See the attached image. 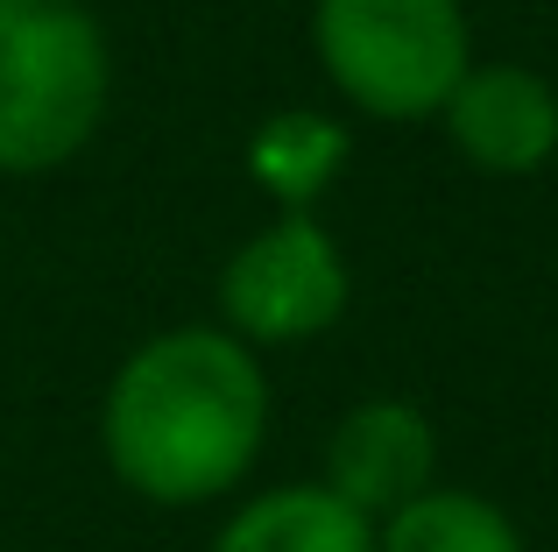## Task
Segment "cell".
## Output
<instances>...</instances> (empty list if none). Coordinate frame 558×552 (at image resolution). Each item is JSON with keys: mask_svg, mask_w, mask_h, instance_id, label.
Instances as JSON below:
<instances>
[{"mask_svg": "<svg viewBox=\"0 0 558 552\" xmlns=\"http://www.w3.org/2000/svg\"><path fill=\"white\" fill-rule=\"evenodd\" d=\"M205 552H375V517H361L312 475L241 496Z\"/></svg>", "mask_w": 558, "mask_h": 552, "instance_id": "cell-8", "label": "cell"}, {"mask_svg": "<svg viewBox=\"0 0 558 552\" xmlns=\"http://www.w3.org/2000/svg\"><path fill=\"white\" fill-rule=\"evenodd\" d=\"M269 369L227 326H170L128 347L99 397V460L156 511H205L269 446Z\"/></svg>", "mask_w": 558, "mask_h": 552, "instance_id": "cell-1", "label": "cell"}, {"mask_svg": "<svg viewBox=\"0 0 558 552\" xmlns=\"http://www.w3.org/2000/svg\"><path fill=\"white\" fill-rule=\"evenodd\" d=\"M438 128L474 178H537L558 156V85L517 57H474L438 107Z\"/></svg>", "mask_w": 558, "mask_h": 552, "instance_id": "cell-5", "label": "cell"}, {"mask_svg": "<svg viewBox=\"0 0 558 552\" xmlns=\"http://www.w3.org/2000/svg\"><path fill=\"white\" fill-rule=\"evenodd\" d=\"M375 552H531L523 525L495 496L460 482H432L375 525Z\"/></svg>", "mask_w": 558, "mask_h": 552, "instance_id": "cell-9", "label": "cell"}, {"mask_svg": "<svg viewBox=\"0 0 558 552\" xmlns=\"http://www.w3.org/2000/svg\"><path fill=\"white\" fill-rule=\"evenodd\" d=\"M312 64L354 113L389 128L438 121L474 64L466 0H312Z\"/></svg>", "mask_w": 558, "mask_h": 552, "instance_id": "cell-3", "label": "cell"}, {"mask_svg": "<svg viewBox=\"0 0 558 552\" xmlns=\"http://www.w3.org/2000/svg\"><path fill=\"white\" fill-rule=\"evenodd\" d=\"M347 304H354V269L318 213H276L219 263V326L255 355L312 347L347 319Z\"/></svg>", "mask_w": 558, "mask_h": 552, "instance_id": "cell-4", "label": "cell"}, {"mask_svg": "<svg viewBox=\"0 0 558 552\" xmlns=\"http://www.w3.org/2000/svg\"><path fill=\"white\" fill-rule=\"evenodd\" d=\"M113 43L85 0H0V178H50L107 128Z\"/></svg>", "mask_w": 558, "mask_h": 552, "instance_id": "cell-2", "label": "cell"}, {"mask_svg": "<svg viewBox=\"0 0 558 552\" xmlns=\"http://www.w3.org/2000/svg\"><path fill=\"white\" fill-rule=\"evenodd\" d=\"M318 482L361 517H389L438 482V425L410 397H361L332 418L318 446Z\"/></svg>", "mask_w": 558, "mask_h": 552, "instance_id": "cell-6", "label": "cell"}, {"mask_svg": "<svg viewBox=\"0 0 558 552\" xmlns=\"http://www.w3.org/2000/svg\"><path fill=\"white\" fill-rule=\"evenodd\" d=\"M241 164H247V184L276 213H318V199L354 164V128L326 107H276L255 121Z\"/></svg>", "mask_w": 558, "mask_h": 552, "instance_id": "cell-7", "label": "cell"}]
</instances>
